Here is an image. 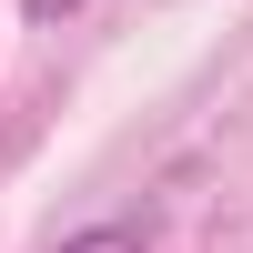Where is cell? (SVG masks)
I'll use <instances>...</instances> for the list:
<instances>
[{"instance_id": "2", "label": "cell", "mask_w": 253, "mask_h": 253, "mask_svg": "<svg viewBox=\"0 0 253 253\" xmlns=\"http://www.w3.org/2000/svg\"><path fill=\"white\" fill-rule=\"evenodd\" d=\"M20 10H31V20H61V10H81V0H20Z\"/></svg>"}, {"instance_id": "1", "label": "cell", "mask_w": 253, "mask_h": 253, "mask_svg": "<svg viewBox=\"0 0 253 253\" xmlns=\"http://www.w3.org/2000/svg\"><path fill=\"white\" fill-rule=\"evenodd\" d=\"M61 253H152V233H142L132 213H112V223H91V233H71Z\"/></svg>"}]
</instances>
